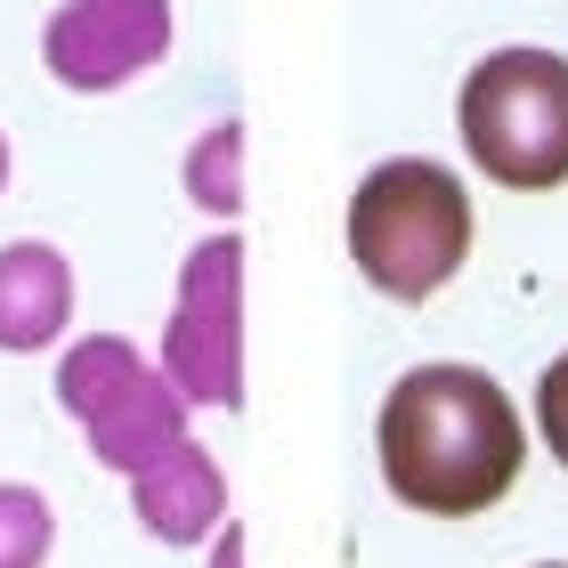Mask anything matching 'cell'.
Masks as SVG:
<instances>
[{"label": "cell", "instance_id": "3957f363", "mask_svg": "<svg viewBox=\"0 0 568 568\" xmlns=\"http://www.w3.org/2000/svg\"><path fill=\"white\" fill-rule=\"evenodd\" d=\"M463 146L496 187L545 195L568 179V58L560 49H496L463 82Z\"/></svg>", "mask_w": 568, "mask_h": 568}, {"label": "cell", "instance_id": "5b68a950", "mask_svg": "<svg viewBox=\"0 0 568 568\" xmlns=\"http://www.w3.org/2000/svg\"><path fill=\"white\" fill-rule=\"evenodd\" d=\"M545 568H560V560H545Z\"/></svg>", "mask_w": 568, "mask_h": 568}, {"label": "cell", "instance_id": "277c9868", "mask_svg": "<svg viewBox=\"0 0 568 568\" xmlns=\"http://www.w3.org/2000/svg\"><path fill=\"white\" fill-rule=\"evenodd\" d=\"M536 423H545V447L568 463V349L545 366V382H536Z\"/></svg>", "mask_w": 568, "mask_h": 568}, {"label": "cell", "instance_id": "7a4b0ae2", "mask_svg": "<svg viewBox=\"0 0 568 568\" xmlns=\"http://www.w3.org/2000/svg\"><path fill=\"white\" fill-rule=\"evenodd\" d=\"M463 252H471V195L447 163L430 154H390L357 179L349 195V261L366 268L374 293L390 301H430L455 284Z\"/></svg>", "mask_w": 568, "mask_h": 568}, {"label": "cell", "instance_id": "6da1fadb", "mask_svg": "<svg viewBox=\"0 0 568 568\" xmlns=\"http://www.w3.org/2000/svg\"><path fill=\"white\" fill-rule=\"evenodd\" d=\"M382 479L406 511L430 520H471V511L504 504L528 463V430L479 366H415L382 398Z\"/></svg>", "mask_w": 568, "mask_h": 568}]
</instances>
